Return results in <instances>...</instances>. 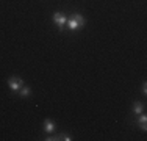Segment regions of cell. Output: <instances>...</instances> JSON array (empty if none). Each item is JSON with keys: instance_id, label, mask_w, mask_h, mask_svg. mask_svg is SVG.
<instances>
[{"instance_id": "9", "label": "cell", "mask_w": 147, "mask_h": 141, "mask_svg": "<svg viewBox=\"0 0 147 141\" xmlns=\"http://www.w3.org/2000/svg\"><path fill=\"white\" fill-rule=\"evenodd\" d=\"M142 94H144V96L147 94V83H146V82L142 83Z\"/></svg>"}, {"instance_id": "6", "label": "cell", "mask_w": 147, "mask_h": 141, "mask_svg": "<svg viewBox=\"0 0 147 141\" xmlns=\"http://www.w3.org/2000/svg\"><path fill=\"white\" fill-rule=\"evenodd\" d=\"M55 129H57L55 121H52V119H45L44 121V132L45 133H53Z\"/></svg>"}, {"instance_id": "1", "label": "cell", "mask_w": 147, "mask_h": 141, "mask_svg": "<svg viewBox=\"0 0 147 141\" xmlns=\"http://www.w3.org/2000/svg\"><path fill=\"white\" fill-rule=\"evenodd\" d=\"M85 25H86V19L80 13L72 14L67 19V22H66V27L71 31H78V30H82V28H85Z\"/></svg>"}, {"instance_id": "3", "label": "cell", "mask_w": 147, "mask_h": 141, "mask_svg": "<svg viewBox=\"0 0 147 141\" xmlns=\"http://www.w3.org/2000/svg\"><path fill=\"white\" fill-rule=\"evenodd\" d=\"M52 19H53L55 25L58 27V30H59V31H61L63 28L66 27V22H67V17H66L61 11H55V13H53V16H52Z\"/></svg>"}, {"instance_id": "8", "label": "cell", "mask_w": 147, "mask_h": 141, "mask_svg": "<svg viewBox=\"0 0 147 141\" xmlns=\"http://www.w3.org/2000/svg\"><path fill=\"white\" fill-rule=\"evenodd\" d=\"M59 136H61V140H64V141H71L72 140V136L69 135V133H59Z\"/></svg>"}, {"instance_id": "7", "label": "cell", "mask_w": 147, "mask_h": 141, "mask_svg": "<svg viewBox=\"0 0 147 141\" xmlns=\"http://www.w3.org/2000/svg\"><path fill=\"white\" fill-rule=\"evenodd\" d=\"M19 97H22V99H27V97H30L31 96V88L30 86H25V85H24L22 88H20L19 89Z\"/></svg>"}, {"instance_id": "4", "label": "cell", "mask_w": 147, "mask_h": 141, "mask_svg": "<svg viewBox=\"0 0 147 141\" xmlns=\"http://www.w3.org/2000/svg\"><path fill=\"white\" fill-rule=\"evenodd\" d=\"M136 124L139 125V129H141L142 132H146L147 130V116H146V113H141V115L136 116Z\"/></svg>"}, {"instance_id": "2", "label": "cell", "mask_w": 147, "mask_h": 141, "mask_svg": "<svg viewBox=\"0 0 147 141\" xmlns=\"http://www.w3.org/2000/svg\"><path fill=\"white\" fill-rule=\"evenodd\" d=\"M8 86L13 93H19V89L24 86V80L17 75H11V77H8Z\"/></svg>"}, {"instance_id": "5", "label": "cell", "mask_w": 147, "mask_h": 141, "mask_svg": "<svg viewBox=\"0 0 147 141\" xmlns=\"http://www.w3.org/2000/svg\"><path fill=\"white\" fill-rule=\"evenodd\" d=\"M133 113H135L136 116L138 115H141V113H146V105L142 104V102H139V100H136V102H133Z\"/></svg>"}]
</instances>
